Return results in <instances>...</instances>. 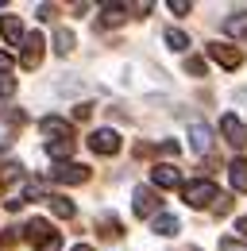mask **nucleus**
<instances>
[{"mask_svg":"<svg viewBox=\"0 0 247 251\" xmlns=\"http://www.w3.org/2000/svg\"><path fill=\"white\" fill-rule=\"evenodd\" d=\"M182 197H185V205H193V209H209V205H216L220 189L209 178H197V182H185L182 186Z\"/></svg>","mask_w":247,"mask_h":251,"instance_id":"f257e3e1","label":"nucleus"},{"mask_svg":"<svg viewBox=\"0 0 247 251\" xmlns=\"http://www.w3.org/2000/svg\"><path fill=\"white\" fill-rule=\"evenodd\" d=\"M27 240L35 244L39 251H62V232H54L47 220H27Z\"/></svg>","mask_w":247,"mask_h":251,"instance_id":"f03ea898","label":"nucleus"},{"mask_svg":"<svg viewBox=\"0 0 247 251\" xmlns=\"http://www.w3.org/2000/svg\"><path fill=\"white\" fill-rule=\"evenodd\" d=\"M89 151L93 155H116L120 151V131H112V127H97L89 135Z\"/></svg>","mask_w":247,"mask_h":251,"instance_id":"7ed1b4c3","label":"nucleus"},{"mask_svg":"<svg viewBox=\"0 0 247 251\" xmlns=\"http://www.w3.org/2000/svg\"><path fill=\"white\" fill-rule=\"evenodd\" d=\"M50 178L62 182V186H81V182H89V166H81V162H58L50 170Z\"/></svg>","mask_w":247,"mask_h":251,"instance_id":"20e7f679","label":"nucleus"},{"mask_svg":"<svg viewBox=\"0 0 247 251\" xmlns=\"http://www.w3.org/2000/svg\"><path fill=\"white\" fill-rule=\"evenodd\" d=\"M131 197H135V205H131V209H135V217H151V220L158 217V205H162V197H158L151 186H139Z\"/></svg>","mask_w":247,"mask_h":251,"instance_id":"39448f33","label":"nucleus"},{"mask_svg":"<svg viewBox=\"0 0 247 251\" xmlns=\"http://www.w3.org/2000/svg\"><path fill=\"white\" fill-rule=\"evenodd\" d=\"M209 54H213L224 70H240V66H244V50L232 47V43H209Z\"/></svg>","mask_w":247,"mask_h":251,"instance_id":"423d86ee","label":"nucleus"},{"mask_svg":"<svg viewBox=\"0 0 247 251\" xmlns=\"http://www.w3.org/2000/svg\"><path fill=\"white\" fill-rule=\"evenodd\" d=\"M39 131L50 135V143L74 139V127H70V120H62V116H43V120H39Z\"/></svg>","mask_w":247,"mask_h":251,"instance_id":"0eeeda50","label":"nucleus"},{"mask_svg":"<svg viewBox=\"0 0 247 251\" xmlns=\"http://www.w3.org/2000/svg\"><path fill=\"white\" fill-rule=\"evenodd\" d=\"M220 131H224V139H228L236 151H240V147H247V127H244V120H236L232 112L220 120Z\"/></svg>","mask_w":247,"mask_h":251,"instance_id":"6e6552de","label":"nucleus"},{"mask_svg":"<svg viewBox=\"0 0 247 251\" xmlns=\"http://www.w3.org/2000/svg\"><path fill=\"white\" fill-rule=\"evenodd\" d=\"M43 47H47V43H43V35H39V31H31L27 39H24V58H20L24 70H35V66L43 62Z\"/></svg>","mask_w":247,"mask_h":251,"instance_id":"1a4fd4ad","label":"nucleus"},{"mask_svg":"<svg viewBox=\"0 0 247 251\" xmlns=\"http://www.w3.org/2000/svg\"><path fill=\"white\" fill-rule=\"evenodd\" d=\"M151 182L158 189H174V186H182V174H178V166H170V162H158L151 170Z\"/></svg>","mask_w":247,"mask_h":251,"instance_id":"9d476101","label":"nucleus"},{"mask_svg":"<svg viewBox=\"0 0 247 251\" xmlns=\"http://www.w3.org/2000/svg\"><path fill=\"white\" fill-rule=\"evenodd\" d=\"M189 143H193L197 155H209V147H213V131H209V124L193 120V124H189Z\"/></svg>","mask_w":247,"mask_h":251,"instance_id":"9b49d317","label":"nucleus"},{"mask_svg":"<svg viewBox=\"0 0 247 251\" xmlns=\"http://www.w3.org/2000/svg\"><path fill=\"white\" fill-rule=\"evenodd\" d=\"M0 31H4V39H8L12 47H20V43L27 39V31H24V24H20L16 16H0Z\"/></svg>","mask_w":247,"mask_h":251,"instance_id":"f8f14e48","label":"nucleus"},{"mask_svg":"<svg viewBox=\"0 0 247 251\" xmlns=\"http://www.w3.org/2000/svg\"><path fill=\"white\" fill-rule=\"evenodd\" d=\"M178 228H182V224H178L174 213H158V217L151 220V232H154V236H178Z\"/></svg>","mask_w":247,"mask_h":251,"instance_id":"ddd939ff","label":"nucleus"},{"mask_svg":"<svg viewBox=\"0 0 247 251\" xmlns=\"http://www.w3.org/2000/svg\"><path fill=\"white\" fill-rule=\"evenodd\" d=\"M224 31L236 35V39H247V8H236V12L224 20Z\"/></svg>","mask_w":247,"mask_h":251,"instance_id":"4468645a","label":"nucleus"},{"mask_svg":"<svg viewBox=\"0 0 247 251\" xmlns=\"http://www.w3.org/2000/svg\"><path fill=\"white\" fill-rule=\"evenodd\" d=\"M228 178H232V189L247 193V158H232V166H228Z\"/></svg>","mask_w":247,"mask_h":251,"instance_id":"2eb2a0df","label":"nucleus"},{"mask_svg":"<svg viewBox=\"0 0 247 251\" xmlns=\"http://www.w3.org/2000/svg\"><path fill=\"white\" fill-rule=\"evenodd\" d=\"M47 205H50V209H54V217H62V220H70L74 213H77V209H74V201H70V197H58V193H54V197H47Z\"/></svg>","mask_w":247,"mask_h":251,"instance_id":"dca6fc26","label":"nucleus"},{"mask_svg":"<svg viewBox=\"0 0 247 251\" xmlns=\"http://www.w3.org/2000/svg\"><path fill=\"white\" fill-rule=\"evenodd\" d=\"M97 228H100V236H104V240H116V236H124V224H120L116 217H108V213L97 220Z\"/></svg>","mask_w":247,"mask_h":251,"instance_id":"f3484780","label":"nucleus"},{"mask_svg":"<svg viewBox=\"0 0 247 251\" xmlns=\"http://www.w3.org/2000/svg\"><path fill=\"white\" fill-rule=\"evenodd\" d=\"M124 12H127L124 4H104V8H100V24H104V27H108V24H124Z\"/></svg>","mask_w":247,"mask_h":251,"instance_id":"a211bd4d","label":"nucleus"},{"mask_svg":"<svg viewBox=\"0 0 247 251\" xmlns=\"http://www.w3.org/2000/svg\"><path fill=\"white\" fill-rule=\"evenodd\" d=\"M47 155L58 158V162H66V158L74 155V139H62V143H47Z\"/></svg>","mask_w":247,"mask_h":251,"instance_id":"6ab92c4d","label":"nucleus"},{"mask_svg":"<svg viewBox=\"0 0 247 251\" xmlns=\"http://www.w3.org/2000/svg\"><path fill=\"white\" fill-rule=\"evenodd\" d=\"M166 47H170V50H185V47H189V35L178 31V27H170V31H166Z\"/></svg>","mask_w":247,"mask_h":251,"instance_id":"aec40b11","label":"nucleus"},{"mask_svg":"<svg viewBox=\"0 0 247 251\" xmlns=\"http://www.w3.org/2000/svg\"><path fill=\"white\" fill-rule=\"evenodd\" d=\"M54 50H58V54H70V50H74V31L62 27V31L54 35Z\"/></svg>","mask_w":247,"mask_h":251,"instance_id":"412c9836","label":"nucleus"},{"mask_svg":"<svg viewBox=\"0 0 247 251\" xmlns=\"http://www.w3.org/2000/svg\"><path fill=\"white\" fill-rule=\"evenodd\" d=\"M220 251H247V244H244V240H232V236H228V240H220Z\"/></svg>","mask_w":247,"mask_h":251,"instance_id":"4be33fe9","label":"nucleus"},{"mask_svg":"<svg viewBox=\"0 0 247 251\" xmlns=\"http://www.w3.org/2000/svg\"><path fill=\"white\" fill-rule=\"evenodd\" d=\"M4 120H8V124H24V120H27V116H24V112H20V108H8V112H4Z\"/></svg>","mask_w":247,"mask_h":251,"instance_id":"5701e85b","label":"nucleus"},{"mask_svg":"<svg viewBox=\"0 0 247 251\" xmlns=\"http://www.w3.org/2000/svg\"><path fill=\"white\" fill-rule=\"evenodd\" d=\"M16 93V81L12 77H0V97H12Z\"/></svg>","mask_w":247,"mask_h":251,"instance_id":"b1692460","label":"nucleus"},{"mask_svg":"<svg viewBox=\"0 0 247 251\" xmlns=\"http://www.w3.org/2000/svg\"><path fill=\"white\" fill-rule=\"evenodd\" d=\"M189 8H193V4H189V0H170V12H178V16H185V12H189Z\"/></svg>","mask_w":247,"mask_h":251,"instance_id":"393cba45","label":"nucleus"},{"mask_svg":"<svg viewBox=\"0 0 247 251\" xmlns=\"http://www.w3.org/2000/svg\"><path fill=\"white\" fill-rule=\"evenodd\" d=\"M12 66H16V58H12V54H4V50H0V74H4V77H8V70H12Z\"/></svg>","mask_w":247,"mask_h":251,"instance_id":"a878e982","label":"nucleus"},{"mask_svg":"<svg viewBox=\"0 0 247 251\" xmlns=\"http://www.w3.org/2000/svg\"><path fill=\"white\" fill-rule=\"evenodd\" d=\"M185 70H189V74H197V77H201V74H205V62H201V58H189V62H185Z\"/></svg>","mask_w":247,"mask_h":251,"instance_id":"bb28decb","label":"nucleus"},{"mask_svg":"<svg viewBox=\"0 0 247 251\" xmlns=\"http://www.w3.org/2000/svg\"><path fill=\"white\" fill-rule=\"evenodd\" d=\"M89 112H93V104H77L74 108V120H89Z\"/></svg>","mask_w":247,"mask_h":251,"instance_id":"cd10ccee","label":"nucleus"},{"mask_svg":"<svg viewBox=\"0 0 247 251\" xmlns=\"http://www.w3.org/2000/svg\"><path fill=\"white\" fill-rule=\"evenodd\" d=\"M16 240H20V236H16V232H8V236H0V251H8V248H16Z\"/></svg>","mask_w":247,"mask_h":251,"instance_id":"c85d7f7f","label":"nucleus"},{"mask_svg":"<svg viewBox=\"0 0 247 251\" xmlns=\"http://www.w3.org/2000/svg\"><path fill=\"white\" fill-rule=\"evenodd\" d=\"M236 228H240V232L247 236V217H240V220H236Z\"/></svg>","mask_w":247,"mask_h":251,"instance_id":"c756f323","label":"nucleus"},{"mask_svg":"<svg viewBox=\"0 0 247 251\" xmlns=\"http://www.w3.org/2000/svg\"><path fill=\"white\" fill-rule=\"evenodd\" d=\"M74 251H93V248H89V244H77V248H74Z\"/></svg>","mask_w":247,"mask_h":251,"instance_id":"7c9ffc66","label":"nucleus"},{"mask_svg":"<svg viewBox=\"0 0 247 251\" xmlns=\"http://www.w3.org/2000/svg\"><path fill=\"white\" fill-rule=\"evenodd\" d=\"M240 100H247V89H240Z\"/></svg>","mask_w":247,"mask_h":251,"instance_id":"2f4dec72","label":"nucleus"}]
</instances>
